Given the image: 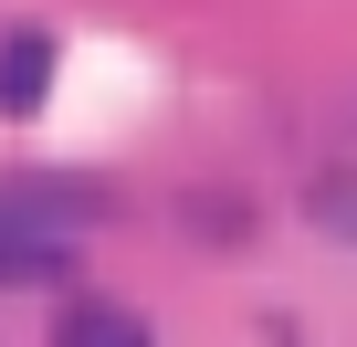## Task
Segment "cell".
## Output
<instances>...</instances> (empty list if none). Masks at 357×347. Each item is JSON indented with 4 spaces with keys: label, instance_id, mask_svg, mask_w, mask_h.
<instances>
[{
    "label": "cell",
    "instance_id": "obj_1",
    "mask_svg": "<svg viewBox=\"0 0 357 347\" xmlns=\"http://www.w3.org/2000/svg\"><path fill=\"white\" fill-rule=\"evenodd\" d=\"M74 274V232H43L32 211L0 200V284H63Z\"/></svg>",
    "mask_w": 357,
    "mask_h": 347
},
{
    "label": "cell",
    "instance_id": "obj_2",
    "mask_svg": "<svg viewBox=\"0 0 357 347\" xmlns=\"http://www.w3.org/2000/svg\"><path fill=\"white\" fill-rule=\"evenodd\" d=\"M53 347H147V316L116 305V295H74L53 316Z\"/></svg>",
    "mask_w": 357,
    "mask_h": 347
},
{
    "label": "cell",
    "instance_id": "obj_3",
    "mask_svg": "<svg viewBox=\"0 0 357 347\" xmlns=\"http://www.w3.org/2000/svg\"><path fill=\"white\" fill-rule=\"evenodd\" d=\"M53 95V32H11L0 43V116H43Z\"/></svg>",
    "mask_w": 357,
    "mask_h": 347
},
{
    "label": "cell",
    "instance_id": "obj_4",
    "mask_svg": "<svg viewBox=\"0 0 357 347\" xmlns=\"http://www.w3.org/2000/svg\"><path fill=\"white\" fill-rule=\"evenodd\" d=\"M315 221H326V232H357V179H347V168L315 179Z\"/></svg>",
    "mask_w": 357,
    "mask_h": 347
}]
</instances>
